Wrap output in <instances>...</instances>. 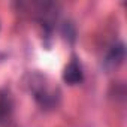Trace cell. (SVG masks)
<instances>
[{
    "mask_svg": "<svg viewBox=\"0 0 127 127\" xmlns=\"http://www.w3.org/2000/svg\"><path fill=\"white\" fill-rule=\"evenodd\" d=\"M63 79H64L66 84L69 85H76V84H81L82 79H84V75H82V69H81V64L76 58H72L70 63L64 67V72H63Z\"/></svg>",
    "mask_w": 127,
    "mask_h": 127,
    "instance_id": "cell-1",
    "label": "cell"
},
{
    "mask_svg": "<svg viewBox=\"0 0 127 127\" xmlns=\"http://www.w3.org/2000/svg\"><path fill=\"white\" fill-rule=\"evenodd\" d=\"M14 111V102L9 93L6 91H0V126L5 124Z\"/></svg>",
    "mask_w": 127,
    "mask_h": 127,
    "instance_id": "cell-2",
    "label": "cell"
},
{
    "mask_svg": "<svg viewBox=\"0 0 127 127\" xmlns=\"http://www.w3.org/2000/svg\"><path fill=\"white\" fill-rule=\"evenodd\" d=\"M124 57H126L124 45H123V43H118V45L112 46V49L109 51V54H108V57H106V63H108L109 66L115 67V66H118V64H121V63H123Z\"/></svg>",
    "mask_w": 127,
    "mask_h": 127,
    "instance_id": "cell-3",
    "label": "cell"
}]
</instances>
